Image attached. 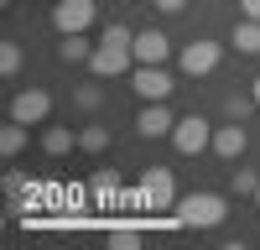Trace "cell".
Instances as JSON below:
<instances>
[{
  "instance_id": "21",
  "label": "cell",
  "mask_w": 260,
  "mask_h": 250,
  "mask_svg": "<svg viewBox=\"0 0 260 250\" xmlns=\"http://www.w3.org/2000/svg\"><path fill=\"white\" fill-rule=\"evenodd\" d=\"M110 240H115V250H136V229H115Z\"/></svg>"
},
{
  "instance_id": "7",
  "label": "cell",
  "mask_w": 260,
  "mask_h": 250,
  "mask_svg": "<svg viewBox=\"0 0 260 250\" xmlns=\"http://www.w3.org/2000/svg\"><path fill=\"white\" fill-rule=\"evenodd\" d=\"M219 57H224V47H219V42H208V37H198V42H187V47H182V73L187 78H203V73H213V68H219Z\"/></svg>"
},
{
  "instance_id": "14",
  "label": "cell",
  "mask_w": 260,
  "mask_h": 250,
  "mask_svg": "<svg viewBox=\"0 0 260 250\" xmlns=\"http://www.w3.org/2000/svg\"><path fill=\"white\" fill-rule=\"evenodd\" d=\"M73 146H78V136L68 131V125H52V131L42 136V151H47V157H68Z\"/></svg>"
},
{
  "instance_id": "2",
  "label": "cell",
  "mask_w": 260,
  "mask_h": 250,
  "mask_svg": "<svg viewBox=\"0 0 260 250\" xmlns=\"http://www.w3.org/2000/svg\"><path fill=\"white\" fill-rule=\"evenodd\" d=\"M172 214H177L182 229H219L229 219V203H224V193H187L172 203Z\"/></svg>"
},
{
  "instance_id": "6",
  "label": "cell",
  "mask_w": 260,
  "mask_h": 250,
  "mask_svg": "<svg viewBox=\"0 0 260 250\" xmlns=\"http://www.w3.org/2000/svg\"><path fill=\"white\" fill-rule=\"evenodd\" d=\"M99 16V0H57L52 6V26L68 37V32H89Z\"/></svg>"
},
{
  "instance_id": "17",
  "label": "cell",
  "mask_w": 260,
  "mask_h": 250,
  "mask_svg": "<svg viewBox=\"0 0 260 250\" xmlns=\"http://www.w3.org/2000/svg\"><path fill=\"white\" fill-rule=\"evenodd\" d=\"M78 146H83V151H104V146H110V131H104V125H83Z\"/></svg>"
},
{
  "instance_id": "10",
  "label": "cell",
  "mask_w": 260,
  "mask_h": 250,
  "mask_svg": "<svg viewBox=\"0 0 260 250\" xmlns=\"http://www.w3.org/2000/svg\"><path fill=\"white\" fill-rule=\"evenodd\" d=\"M245 146H250V136H245L240 120H234V125H213V151H219L224 162H240Z\"/></svg>"
},
{
  "instance_id": "8",
  "label": "cell",
  "mask_w": 260,
  "mask_h": 250,
  "mask_svg": "<svg viewBox=\"0 0 260 250\" xmlns=\"http://www.w3.org/2000/svg\"><path fill=\"white\" fill-rule=\"evenodd\" d=\"M47 115H52V94L47 89H21L11 99V120H21V125H42Z\"/></svg>"
},
{
  "instance_id": "18",
  "label": "cell",
  "mask_w": 260,
  "mask_h": 250,
  "mask_svg": "<svg viewBox=\"0 0 260 250\" xmlns=\"http://www.w3.org/2000/svg\"><path fill=\"white\" fill-rule=\"evenodd\" d=\"M0 73L6 78L21 73V42H0Z\"/></svg>"
},
{
  "instance_id": "4",
  "label": "cell",
  "mask_w": 260,
  "mask_h": 250,
  "mask_svg": "<svg viewBox=\"0 0 260 250\" xmlns=\"http://www.w3.org/2000/svg\"><path fill=\"white\" fill-rule=\"evenodd\" d=\"M136 188H141V203H146V208H172V203H177V182H172V167H146Z\"/></svg>"
},
{
  "instance_id": "11",
  "label": "cell",
  "mask_w": 260,
  "mask_h": 250,
  "mask_svg": "<svg viewBox=\"0 0 260 250\" xmlns=\"http://www.w3.org/2000/svg\"><path fill=\"white\" fill-rule=\"evenodd\" d=\"M172 57V37L167 32H136V63H167Z\"/></svg>"
},
{
  "instance_id": "27",
  "label": "cell",
  "mask_w": 260,
  "mask_h": 250,
  "mask_svg": "<svg viewBox=\"0 0 260 250\" xmlns=\"http://www.w3.org/2000/svg\"><path fill=\"white\" fill-rule=\"evenodd\" d=\"M0 6H11V0H0Z\"/></svg>"
},
{
  "instance_id": "23",
  "label": "cell",
  "mask_w": 260,
  "mask_h": 250,
  "mask_svg": "<svg viewBox=\"0 0 260 250\" xmlns=\"http://www.w3.org/2000/svg\"><path fill=\"white\" fill-rule=\"evenodd\" d=\"M78 104H83V110H94V104H99V89H94V83H83V89H78Z\"/></svg>"
},
{
  "instance_id": "13",
  "label": "cell",
  "mask_w": 260,
  "mask_h": 250,
  "mask_svg": "<svg viewBox=\"0 0 260 250\" xmlns=\"http://www.w3.org/2000/svg\"><path fill=\"white\" fill-rule=\"evenodd\" d=\"M234 52H245V57H255L260 52V21H250V16H240V21H234Z\"/></svg>"
},
{
  "instance_id": "19",
  "label": "cell",
  "mask_w": 260,
  "mask_h": 250,
  "mask_svg": "<svg viewBox=\"0 0 260 250\" xmlns=\"http://www.w3.org/2000/svg\"><path fill=\"white\" fill-rule=\"evenodd\" d=\"M229 188H234V193H240V198H245V193L255 198V188H260V177L250 172V167H234V177H229Z\"/></svg>"
},
{
  "instance_id": "15",
  "label": "cell",
  "mask_w": 260,
  "mask_h": 250,
  "mask_svg": "<svg viewBox=\"0 0 260 250\" xmlns=\"http://www.w3.org/2000/svg\"><path fill=\"white\" fill-rule=\"evenodd\" d=\"M94 198H99L104 208H110V203H120V198H125V188H120V172H99V177H94Z\"/></svg>"
},
{
  "instance_id": "9",
  "label": "cell",
  "mask_w": 260,
  "mask_h": 250,
  "mask_svg": "<svg viewBox=\"0 0 260 250\" xmlns=\"http://www.w3.org/2000/svg\"><path fill=\"white\" fill-rule=\"evenodd\" d=\"M172 125H177V115L167 110V99H156V104H146V110L136 115V136L156 141V136H172Z\"/></svg>"
},
{
  "instance_id": "12",
  "label": "cell",
  "mask_w": 260,
  "mask_h": 250,
  "mask_svg": "<svg viewBox=\"0 0 260 250\" xmlns=\"http://www.w3.org/2000/svg\"><path fill=\"white\" fill-rule=\"evenodd\" d=\"M94 47H99V42H89L83 32H68V37L57 42V57H62V63H89V57H94Z\"/></svg>"
},
{
  "instance_id": "25",
  "label": "cell",
  "mask_w": 260,
  "mask_h": 250,
  "mask_svg": "<svg viewBox=\"0 0 260 250\" xmlns=\"http://www.w3.org/2000/svg\"><path fill=\"white\" fill-rule=\"evenodd\" d=\"M250 94H255V104H260V78H255V89H250Z\"/></svg>"
},
{
  "instance_id": "20",
  "label": "cell",
  "mask_w": 260,
  "mask_h": 250,
  "mask_svg": "<svg viewBox=\"0 0 260 250\" xmlns=\"http://www.w3.org/2000/svg\"><path fill=\"white\" fill-rule=\"evenodd\" d=\"M250 110H260V104H255V94H250V99H240V94H234V99H229V115H234V120H245Z\"/></svg>"
},
{
  "instance_id": "26",
  "label": "cell",
  "mask_w": 260,
  "mask_h": 250,
  "mask_svg": "<svg viewBox=\"0 0 260 250\" xmlns=\"http://www.w3.org/2000/svg\"><path fill=\"white\" fill-rule=\"evenodd\" d=\"M255 208H260V188H255Z\"/></svg>"
},
{
  "instance_id": "24",
  "label": "cell",
  "mask_w": 260,
  "mask_h": 250,
  "mask_svg": "<svg viewBox=\"0 0 260 250\" xmlns=\"http://www.w3.org/2000/svg\"><path fill=\"white\" fill-rule=\"evenodd\" d=\"M240 16H250V21H260V0H240Z\"/></svg>"
},
{
  "instance_id": "3",
  "label": "cell",
  "mask_w": 260,
  "mask_h": 250,
  "mask_svg": "<svg viewBox=\"0 0 260 250\" xmlns=\"http://www.w3.org/2000/svg\"><path fill=\"white\" fill-rule=\"evenodd\" d=\"M172 146H177L182 157H198V151H213V125L203 115H182L172 125Z\"/></svg>"
},
{
  "instance_id": "16",
  "label": "cell",
  "mask_w": 260,
  "mask_h": 250,
  "mask_svg": "<svg viewBox=\"0 0 260 250\" xmlns=\"http://www.w3.org/2000/svg\"><path fill=\"white\" fill-rule=\"evenodd\" d=\"M21 146H26V125H21V120H11L6 131H0V157H16Z\"/></svg>"
},
{
  "instance_id": "5",
  "label": "cell",
  "mask_w": 260,
  "mask_h": 250,
  "mask_svg": "<svg viewBox=\"0 0 260 250\" xmlns=\"http://www.w3.org/2000/svg\"><path fill=\"white\" fill-rule=\"evenodd\" d=\"M130 89H136L146 104H156V99H167L172 89H177V78H172L161 63H136V78H130Z\"/></svg>"
},
{
  "instance_id": "1",
  "label": "cell",
  "mask_w": 260,
  "mask_h": 250,
  "mask_svg": "<svg viewBox=\"0 0 260 250\" xmlns=\"http://www.w3.org/2000/svg\"><path fill=\"white\" fill-rule=\"evenodd\" d=\"M130 63H136V32L120 26V21H110V26L99 32V47H94V57H89V68H94L99 78H120Z\"/></svg>"
},
{
  "instance_id": "22",
  "label": "cell",
  "mask_w": 260,
  "mask_h": 250,
  "mask_svg": "<svg viewBox=\"0 0 260 250\" xmlns=\"http://www.w3.org/2000/svg\"><path fill=\"white\" fill-rule=\"evenodd\" d=\"M151 6H156L161 16H177V11H187V0H151Z\"/></svg>"
}]
</instances>
